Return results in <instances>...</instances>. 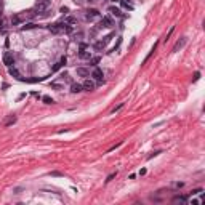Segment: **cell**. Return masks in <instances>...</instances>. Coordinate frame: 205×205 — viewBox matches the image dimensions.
Masks as SVG:
<instances>
[{
    "label": "cell",
    "instance_id": "1",
    "mask_svg": "<svg viewBox=\"0 0 205 205\" xmlns=\"http://www.w3.org/2000/svg\"><path fill=\"white\" fill-rule=\"evenodd\" d=\"M48 31L51 32V34H63V32H66V34H69V32H72V26H69L67 23H55V24H50L48 26Z\"/></svg>",
    "mask_w": 205,
    "mask_h": 205
},
{
    "label": "cell",
    "instance_id": "2",
    "mask_svg": "<svg viewBox=\"0 0 205 205\" xmlns=\"http://www.w3.org/2000/svg\"><path fill=\"white\" fill-rule=\"evenodd\" d=\"M112 26H114V21H112V18H111V16H104V18H102L101 21H99V24H98V27H99V29H102V27L111 29Z\"/></svg>",
    "mask_w": 205,
    "mask_h": 205
},
{
    "label": "cell",
    "instance_id": "3",
    "mask_svg": "<svg viewBox=\"0 0 205 205\" xmlns=\"http://www.w3.org/2000/svg\"><path fill=\"white\" fill-rule=\"evenodd\" d=\"M91 77L95 79V82H98V84H102V80H104V72H102L101 69L95 67L93 72H91Z\"/></svg>",
    "mask_w": 205,
    "mask_h": 205
},
{
    "label": "cell",
    "instance_id": "4",
    "mask_svg": "<svg viewBox=\"0 0 205 205\" xmlns=\"http://www.w3.org/2000/svg\"><path fill=\"white\" fill-rule=\"evenodd\" d=\"M26 19V14H14L11 16V26H19L21 23H24Z\"/></svg>",
    "mask_w": 205,
    "mask_h": 205
},
{
    "label": "cell",
    "instance_id": "5",
    "mask_svg": "<svg viewBox=\"0 0 205 205\" xmlns=\"http://www.w3.org/2000/svg\"><path fill=\"white\" fill-rule=\"evenodd\" d=\"M3 64H5V66H8V67L14 64V56H13L10 51H7V53L3 55Z\"/></svg>",
    "mask_w": 205,
    "mask_h": 205
},
{
    "label": "cell",
    "instance_id": "6",
    "mask_svg": "<svg viewBox=\"0 0 205 205\" xmlns=\"http://www.w3.org/2000/svg\"><path fill=\"white\" fill-rule=\"evenodd\" d=\"M87 19L88 21H91V19H95V18H98L99 16V11L98 10H95V8H91V10H87Z\"/></svg>",
    "mask_w": 205,
    "mask_h": 205
},
{
    "label": "cell",
    "instance_id": "7",
    "mask_svg": "<svg viewBox=\"0 0 205 205\" xmlns=\"http://www.w3.org/2000/svg\"><path fill=\"white\" fill-rule=\"evenodd\" d=\"M64 64H66V56H63V58H61V59L58 61V63H56V64L51 67V72H56L58 69H61V67H63Z\"/></svg>",
    "mask_w": 205,
    "mask_h": 205
},
{
    "label": "cell",
    "instance_id": "8",
    "mask_svg": "<svg viewBox=\"0 0 205 205\" xmlns=\"http://www.w3.org/2000/svg\"><path fill=\"white\" fill-rule=\"evenodd\" d=\"M82 87H84V90H87V91H91V90H95V82H91V80L87 79Z\"/></svg>",
    "mask_w": 205,
    "mask_h": 205
},
{
    "label": "cell",
    "instance_id": "9",
    "mask_svg": "<svg viewBox=\"0 0 205 205\" xmlns=\"http://www.w3.org/2000/svg\"><path fill=\"white\" fill-rule=\"evenodd\" d=\"M8 74H10V75H13V77H16V79H19V80L23 79V77H21V74H19V71H18L14 66H13V67H11V66L8 67Z\"/></svg>",
    "mask_w": 205,
    "mask_h": 205
},
{
    "label": "cell",
    "instance_id": "10",
    "mask_svg": "<svg viewBox=\"0 0 205 205\" xmlns=\"http://www.w3.org/2000/svg\"><path fill=\"white\" fill-rule=\"evenodd\" d=\"M77 75H80V77H88V75H90V71L85 69V67H77Z\"/></svg>",
    "mask_w": 205,
    "mask_h": 205
},
{
    "label": "cell",
    "instance_id": "11",
    "mask_svg": "<svg viewBox=\"0 0 205 205\" xmlns=\"http://www.w3.org/2000/svg\"><path fill=\"white\" fill-rule=\"evenodd\" d=\"M184 45H186V38H181V40H178V42H176V45L173 47V51H178V50H181Z\"/></svg>",
    "mask_w": 205,
    "mask_h": 205
},
{
    "label": "cell",
    "instance_id": "12",
    "mask_svg": "<svg viewBox=\"0 0 205 205\" xmlns=\"http://www.w3.org/2000/svg\"><path fill=\"white\" fill-rule=\"evenodd\" d=\"M109 13H111L112 16H115V18H120V16H122L120 10H119L117 7H109Z\"/></svg>",
    "mask_w": 205,
    "mask_h": 205
},
{
    "label": "cell",
    "instance_id": "13",
    "mask_svg": "<svg viewBox=\"0 0 205 205\" xmlns=\"http://www.w3.org/2000/svg\"><path fill=\"white\" fill-rule=\"evenodd\" d=\"M79 58H82V59H90V58H91V53H90V51H85V50H80Z\"/></svg>",
    "mask_w": 205,
    "mask_h": 205
},
{
    "label": "cell",
    "instance_id": "14",
    "mask_svg": "<svg viewBox=\"0 0 205 205\" xmlns=\"http://www.w3.org/2000/svg\"><path fill=\"white\" fill-rule=\"evenodd\" d=\"M84 90V87H82L80 84H72V87H71V91L72 93H79V91H82Z\"/></svg>",
    "mask_w": 205,
    "mask_h": 205
},
{
    "label": "cell",
    "instance_id": "15",
    "mask_svg": "<svg viewBox=\"0 0 205 205\" xmlns=\"http://www.w3.org/2000/svg\"><path fill=\"white\" fill-rule=\"evenodd\" d=\"M93 48H95V50H104V48H106V42L99 40V42H96V43L93 45Z\"/></svg>",
    "mask_w": 205,
    "mask_h": 205
},
{
    "label": "cell",
    "instance_id": "16",
    "mask_svg": "<svg viewBox=\"0 0 205 205\" xmlns=\"http://www.w3.org/2000/svg\"><path fill=\"white\" fill-rule=\"evenodd\" d=\"M99 61H101V58H99V56H91V58H90V64H91V66H96V64L99 63Z\"/></svg>",
    "mask_w": 205,
    "mask_h": 205
},
{
    "label": "cell",
    "instance_id": "17",
    "mask_svg": "<svg viewBox=\"0 0 205 205\" xmlns=\"http://www.w3.org/2000/svg\"><path fill=\"white\" fill-rule=\"evenodd\" d=\"M120 5L124 7V8H127V10H133V7H131L128 2H127V0H120Z\"/></svg>",
    "mask_w": 205,
    "mask_h": 205
},
{
    "label": "cell",
    "instance_id": "18",
    "mask_svg": "<svg viewBox=\"0 0 205 205\" xmlns=\"http://www.w3.org/2000/svg\"><path fill=\"white\" fill-rule=\"evenodd\" d=\"M42 101L45 102V104H53V98H50V96H42Z\"/></svg>",
    "mask_w": 205,
    "mask_h": 205
},
{
    "label": "cell",
    "instance_id": "19",
    "mask_svg": "<svg viewBox=\"0 0 205 205\" xmlns=\"http://www.w3.org/2000/svg\"><path fill=\"white\" fill-rule=\"evenodd\" d=\"M173 200H175V202H188V197H186V196H176Z\"/></svg>",
    "mask_w": 205,
    "mask_h": 205
},
{
    "label": "cell",
    "instance_id": "20",
    "mask_svg": "<svg viewBox=\"0 0 205 205\" xmlns=\"http://www.w3.org/2000/svg\"><path fill=\"white\" fill-rule=\"evenodd\" d=\"M64 23H67V24H77V18H66Z\"/></svg>",
    "mask_w": 205,
    "mask_h": 205
},
{
    "label": "cell",
    "instance_id": "21",
    "mask_svg": "<svg viewBox=\"0 0 205 205\" xmlns=\"http://www.w3.org/2000/svg\"><path fill=\"white\" fill-rule=\"evenodd\" d=\"M34 27H37L34 23H27V24H26V26H23L21 29H23V31H27V29H34Z\"/></svg>",
    "mask_w": 205,
    "mask_h": 205
},
{
    "label": "cell",
    "instance_id": "22",
    "mask_svg": "<svg viewBox=\"0 0 205 205\" xmlns=\"http://www.w3.org/2000/svg\"><path fill=\"white\" fill-rule=\"evenodd\" d=\"M115 175H117V172H115V173H111V175L108 176V179H106V183H109V181H111V179H112V178H114Z\"/></svg>",
    "mask_w": 205,
    "mask_h": 205
},
{
    "label": "cell",
    "instance_id": "23",
    "mask_svg": "<svg viewBox=\"0 0 205 205\" xmlns=\"http://www.w3.org/2000/svg\"><path fill=\"white\" fill-rule=\"evenodd\" d=\"M184 183H175V188H183Z\"/></svg>",
    "mask_w": 205,
    "mask_h": 205
},
{
    "label": "cell",
    "instance_id": "24",
    "mask_svg": "<svg viewBox=\"0 0 205 205\" xmlns=\"http://www.w3.org/2000/svg\"><path fill=\"white\" fill-rule=\"evenodd\" d=\"M88 48V45H85V43H80V50H87Z\"/></svg>",
    "mask_w": 205,
    "mask_h": 205
},
{
    "label": "cell",
    "instance_id": "25",
    "mask_svg": "<svg viewBox=\"0 0 205 205\" xmlns=\"http://www.w3.org/2000/svg\"><path fill=\"white\" fill-rule=\"evenodd\" d=\"M67 11H69L67 7H63V8H61V13H67Z\"/></svg>",
    "mask_w": 205,
    "mask_h": 205
},
{
    "label": "cell",
    "instance_id": "26",
    "mask_svg": "<svg viewBox=\"0 0 205 205\" xmlns=\"http://www.w3.org/2000/svg\"><path fill=\"white\" fill-rule=\"evenodd\" d=\"M0 31H3V19L0 18Z\"/></svg>",
    "mask_w": 205,
    "mask_h": 205
},
{
    "label": "cell",
    "instance_id": "27",
    "mask_svg": "<svg viewBox=\"0 0 205 205\" xmlns=\"http://www.w3.org/2000/svg\"><path fill=\"white\" fill-rule=\"evenodd\" d=\"M23 98H26V93H21V95H19V96H18V101L23 99Z\"/></svg>",
    "mask_w": 205,
    "mask_h": 205
},
{
    "label": "cell",
    "instance_id": "28",
    "mask_svg": "<svg viewBox=\"0 0 205 205\" xmlns=\"http://www.w3.org/2000/svg\"><path fill=\"white\" fill-rule=\"evenodd\" d=\"M199 77H200V74H199V72H196V74H194V80H199Z\"/></svg>",
    "mask_w": 205,
    "mask_h": 205
},
{
    "label": "cell",
    "instance_id": "29",
    "mask_svg": "<svg viewBox=\"0 0 205 205\" xmlns=\"http://www.w3.org/2000/svg\"><path fill=\"white\" fill-rule=\"evenodd\" d=\"M139 175L143 176V175H146V168H143V170H139Z\"/></svg>",
    "mask_w": 205,
    "mask_h": 205
},
{
    "label": "cell",
    "instance_id": "30",
    "mask_svg": "<svg viewBox=\"0 0 205 205\" xmlns=\"http://www.w3.org/2000/svg\"><path fill=\"white\" fill-rule=\"evenodd\" d=\"M87 2H95V0H87Z\"/></svg>",
    "mask_w": 205,
    "mask_h": 205
}]
</instances>
